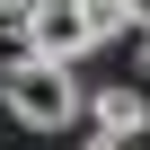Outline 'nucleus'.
Here are the masks:
<instances>
[{
    "instance_id": "8",
    "label": "nucleus",
    "mask_w": 150,
    "mask_h": 150,
    "mask_svg": "<svg viewBox=\"0 0 150 150\" xmlns=\"http://www.w3.org/2000/svg\"><path fill=\"white\" fill-rule=\"evenodd\" d=\"M0 124H9V106H0Z\"/></svg>"
},
{
    "instance_id": "6",
    "label": "nucleus",
    "mask_w": 150,
    "mask_h": 150,
    "mask_svg": "<svg viewBox=\"0 0 150 150\" xmlns=\"http://www.w3.org/2000/svg\"><path fill=\"white\" fill-rule=\"evenodd\" d=\"M88 150H132V141H115V132H88Z\"/></svg>"
},
{
    "instance_id": "5",
    "label": "nucleus",
    "mask_w": 150,
    "mask_h": 150,
    "mask_svg": "<svg viewBox=\"0 0 150 150\" xmlns=\"http://www.w3.org/2000/svg\"><path fill=\"white\" fill-rule=\"evenodd\" d=\"M27 9H35V0H0V27H27Z\"/></svg>"
},
{
    "instance_id": "4",
    "label": "nucleus",
    "mask_w": 150,
    "mask_h": 150,
    "mask_svg": "<svg viewBox=\"0 0 150 150\" xmlns=\"http://www.w3.org/2000/svg\"><path fill=\"white\" fill-rule=\"evenodd\" d=\"M80 9H88V35H97V44H115V35L132 27V0H80Z\"/></svg>"
},
{
    "instance_id": "3",
    "label": "nucleus",
    "mask_w": 150,
    "mask_h": 150,
    "mask_svg": "<svg viewBox=\"0 0 150 150\" xmlns=\"http://www.w3.org/2000/svg\"><path fill=\"white\" fill-rule=\"evenodd\" d=\"M88 132H115V141L150 132V97L141 88H88Z\"/></svg>"
},
{
    "instance_id": "7",
    "label": "nucleus",
    "mask_w": 150,
    "mask_h": 150,
    "mask_svg": "<svg viewBox=\"0 0 150 150\" xmlns=\"http://www.w3.org/2000/svg\"><path fill=\"white\" fill-rule=\"evenodd\" d=\"M132 27H141V35H150V0H132Z\"/></svg>"
},
{
    "instance_id": "1",
    "label": "nucleus",
    "mask_w": 150,
    "mask_h": 150,
    "mask_svg": "<svg viewBox=\"0 0 150 150\" xmlns=\"http://www.w3.org/2000/svg\"><path fill=\"white\" fill-rule=\"evenodd\" d=\"M0 106H9V124H27V132H62V124L88 115L71 62H44V53H9V71H0Z\"/></svg>"
},
{
    "instance_id": "2",
    "label": "nucleus",
    "mask_w": 150,
    "mask_h": 150,
    "mask_svg": "<svg viewBox=\"0 0 150 150\" xmlns=\"http://www.w3.org/2000/svg\"><path fill=\"white\" fill-rule=\"evenodd\" d=\"M97 35H88V9L80 0H35L27 9V53H44V62H71V53H88Z\"/></svg>"
}]
</instances>
